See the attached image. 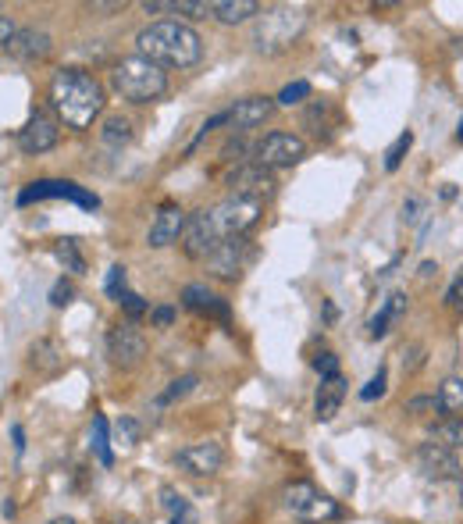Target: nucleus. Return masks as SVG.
<instances>
[{
  "instance_id": "f257e3e1",
  "label": "nucleus",
  "mask_w": 463,
  "mask_h": 524,
  "mask_svg": "<svg viewBox=\"0 0 463 524\" xmlns=\"http://www.w3.org/2000/svg\"><path fill=\"white\" fill-rule=\"evenodd\" d=\"M47 100L54 107V118L65 129L86 132L93 129L100 115H104V86L97 82V75H90L86 68H57L54 79L47 86Z\"/></svg>"
},
{
  "instance_id": "f03ea898",
  "label": "nucleus",
  "mask_w": 463,
  "mask_h": 524,
  "mask_svg": "<svg viewBox=\"0 0 463 524\" xmlns=\"http://www.w3.org/2000/svg\"><path fill=\"white\" fill-rule=\"evenodd\" d=\"M136 50L139 58L154 61L161 68H193L204 58V40L193 25L164 18V22H150L147 29H139Z\"/></svg>"
},
{
  "instance_id": "7ed1b4c3",
  "label": "nucleus",
  "mask_w": 463,
  "mask_h": 524,
  "mask_svg": "<svg viewBox=\"0 0 463 524\" xmlns=\"http://www.w3.org/2000/svg\"><path fill=\"white\" fill-rule=\"evenodd\" d=\"M310 22V11L303 4H271V8H260V15L253 18V33L250 43L257 54H285L296 40L303 36Z\"/></svg>"
},
{
  "instance_id": "20e7f679",
  "label": "nucleus",
  "mask_w": 463,
  "mask_h": 524,
  "mask_svg": "<svg viewBox=\"0 0 463 524\" xmlns=\"http://www.w3.org/2000/svg\"><path fill=\"white\" fill-rule=\"evenodd\" d=\"M111 90L129 104H154L168 93V72L154 61L132 54L111 68Z\"/></svg>"
},
{
  "instance_id": "39448f33",
  "label": "nucleus",
  "mask_w": 463,
  "mask_h": 524,
  "mask_svg": "<svg viewBox=\"0 0 463 524\" xmlns=\"http://www.w3.org/2000/svg\"><path fill=\"white\" fill-rule=\"evenodd\" d=\"M282 503L285 510L303 524H328L342 517L339 500H332V496H328L325 489H317L314 482H289L282 489Z\"/></svg>"
},
{
  "instance_id": "423d86ee",
  "label": "nucleus",
  "mask_w": 463,
  "mask_h": 524,
  "mask_svg": "<svg viewBox=\"0 0 463 524\" xmlns=\"http://www.w3.org/2000/svg\"><path fill=\"white\" fill-rule=\"evenodd\" d=\"M260 218H264V204H257V200L225 197L221 204L211 207V222H214V229H218L221 243H225V239H236V236H250V232L260 225Z\"/></svg>"
},
{
  "instance_id": "0eeeda50",
  "label": "nucleus",
  "mask_w": 463,
  "mask_h": 524,
  "mask_svg": "<svg viewBox=\"0 0 463 524\" xmlns=\"http://www.w3.org/2000/svg\"><path fill=\"white\" fill-rule=\"evenodd\" d=\"M303 157H307V140L296 136V132H268V136L257 143V150H253V161H257L260 168H268V172H275V168H293Z\"/></svg>"
},
{
  "instance_id": "6e6552de",
  "label": "nucleus",
  "mask_w": 463,
  "mask_h": 524,
  "mask_svg": "<svg viewBox=\"0 0 463 524\" xmlns=\"http://www.w3.org/2000/svg\"><path fill=\"white\" fill-rule=\"evenodd\" d=\"M33 200H72L79 204L82 211H97L100 207V197L90 193V189H82L79 182H68V179H36L18 193V204H33Z\"/></svg>"
},
{
  "instance_id": "1a4fd4ad",
  "label": "nucleus",
  "mask_w": 463,
  "mask_h": 524,
  "mask_svg": "<svg viewBox=\"0 0 463 524\" xmlns=\"http://www.w3.org/2000/svg\"><path fill=\"white\" fill-rule=\"evenodd\" d=\"M221 246V236L211 222V207H200L186 218V232H182V254L189 261H207Z\"/></svg>"
},
{
  "instance_id": "9d476101",
  "label": "nucleus",
  "mask_w": 463,
  "mask_h": 524,
  "mask_svg": "<svg viewBox=\"0 0 463 524\" xmlns=\"http://www.w3.org/2000/svg\"><path fill=\"white\" fill-rule=\"evenodd\" d=\"M107 353H111V361L118 364V368H136V364L147 357V336H143L132 321L114 325L111 332H107Z\"/></svg>"
},
{
  "instance_id": "9b49d317",
  "label": "nucleus",
  "mask_w": 463,
  "mask_h": 524,
  "mask_svg": "<svg viewBox=\"0 0 463 524\" xmlns=\"http://www.w3.org/2000/svg\"><path fill=\"white\" fill-rule=\"evenodd\" d=\"M61 140V122L47 111H33V118L18 129V150L22 154H47Z\"/></svg>"
},
{
  "instance_id": "f8f14e48",
  "label": "nucleus",
  "mask_w": 463,
  "mask_h": 524,
  "mask_svg": "<svg viewBox=\"0 0 463 524\" xmlns=\"http://www.w3.org/2000/svg\"><path fill=\"white\" fill-rule=\"evenodd\" d=\"M228 197H243V200H257V204H264V200L275 193V175L268 172V168H260L257 161L253 164H239L236 172L228 175Z\"/></svg>"
},
{
  "instance_id": "ddd939ff",
  "label": "nucleus",
  "mask_w": 463,
  "mask_h": 524,
  "mask_svg": "<svg viewBox=\"0 0 463 524\" xmlns=\"http://www.w3.org/2000/svg\"><path fill=\"white\" fill-rule=\"evenodd\" d=\"M175 467L193 478H214L221 467H225V450H221V443L182 446V450L175 453Z\"/></svg>"
},
{
  "instance_id": "4468645a",
  "label": "nucleus",
  "mask_w": 463,
  "mask_h": 524,
  "mask_svg": "<svg viewBox=\"0 0 463 524\" xmlns=\"http://www.w3.org/2000/svg\"><path fill=\"white\" fill-rule=\"evenodd\" d=\"M246 261H250V239L236 236V239H225V243L207 257V271L221 282H236L239 271L246 268Z\"/></svg>"
},
{
  "instance_id": "2eb2a0df",
  "label": "nucleus",
  "mask_w": 463,
  "mask_h": 524,
  "mask_svg": "<svg viewBox=\"0 0 463 524\" xmlns=\"http://www.w3.org/2000/svg\"><path fill=\"white\" fill-rule=\"evenodd\" d=\"M275 100L271 97H243L236 100V104L228 107V129H232V136H246V132L260 129V125L268 122L271 115H275Z\"/></svg>"
},
{
  "instance_id": "dca6fc26",
  "label": "nucleus",
  "mask_w": 463,
  "mask_h": 524,
  "mask_svg": "<svg viewBox=\"0 0 463 524\" xmlns=\"http://www.w3.org/2000/svg\"><path fill=\"white\" fill-rule=\"evenodd\" d=\"M186 218H189V214L182 211L179 204H161V207H157L154 222H150V232H147V246H150V250H164V246L182 243V232H186Z\"/></svg>"
},
{
  "instance_id": "f3484780",
  "label": "nucleus",
  "mask_w": 463,
  "mask_h": 524,
  "mask_svg": "<svg viewBox=\"0 0 463 524\" xmlns=\"http://www.w3.org/2000/svg\"><path fill=\"white\" fill-rule=\"evenodd\" d=\"M414 460H417V467H421L428 478H460V471H463V464H460V457H456V450H449V446L435 443V439H428V443L417 446Z\"/></svg>"
},
{
  "instance_id": "a211bd4d",
  "label": "nucleus",
  "mask_w": 463,
  "mask_h": 524,
  "mask_svg": "<svg viewBox=\"0 0 463 524\" xmlns=\"http://www.w3.org/2000/svg\"><path fill=\"white\" fill-rule=\"evenodd\" d=\"M182 303H186L193 314H207V318H218L221 325H228V321H232V307H228V300H221L218 293H211V289L200 286V282H193V286L182 289Z\"/></svg>"
},
{
  "instance_id": "6ab92c4d",
  "label": "nucleus",
  "mask_w": 463,
  "mask_h": 524,
  "mask_svg": "<svg viewBox=\"0 0 463 524\" xmlns=\"http://www.w3.org/2000/svg\"><path fill=\"white\" fill-rule=\"evenodd\" d=\"M50 47H54V40H50L47 29L29 25V29H18L15 33V40L8 43V54L15 61H43L50 54Z\"/></svg>"
},
{
  "instance_id": "aec40b11",
  "label": "nucleus",
  "mask_w": 463,
  "mask_h": 524,
  "mask_svg": "<svg viewBox=\"0 0 463 524\" xmlns=\"http://www.w3.org/2000/svg\"><path fill=\"white\" fill-rule=\"evenodd\" d=\"M342 400H346V378H342V375L321 378V385H317V396H314V418L317 421H332L335 414L342 410Z\"/></svg>"
},
{
  "instance_id": "412c9836",
  "label": "nucleus",
  "mask_w": 463,
  "mask_h": 524,
  "mask_svg": "<svg viewBox=\"0 0 463 524\" xmlns=\"http://www.w3.org/2000/svg\"><path fill=\"white\" fill-rule=\"evenodd\" d=\"M407 314V293H389L382 300V307H378V314H374L371 321H367V332H371V339H385L392 332V325H399V318Z\"/></svg>"
},
{
  "instance_id": "4be33fe9",
  "label": "nucleus",
  "mask_w": 463,
  "mask_h": 524,
  "mask_svg": "<svg viewBox=\"0 0 463 524\" xmlns=\"http://www.w3.org/2000/svg\"><path fill=\"white\" fill-rule=\"evenodd\" d=\"M29 368H33L36 375L50 378L65 368V353H61V346H57L54 339H36V343L29 346Z\"/></svg>"
},
{
  "instance_id": "5701e85b",
  "label": "nucleus",
  "mask_w": 463,
  "mask_h": 524,
  "mask_svg": "<svg viewBox=\"0 0 463 524\" xmlns=\"http://www.w3.org/2000/svg\"><path fill=\"white\" fill-rule=\"evenodd\" d=\"M435 410H439L442 418H460V410H463V378L460 375L442 378L439 393H435Z\"/></svg>"
},
{
  "instance_id": "b1692460",
  "label": "nucleus",
  "mask_w": 463,
  "mask_h": 524,
  "mask_svg": "<svg viewBox=\"0 0 463 524\" xmlns=\"http://www.w3.org/2000/svg\"><path fill=\"white\" fill-rule=\"evenodd\" d=\"M161 507H164V514H168L171 524H200V517H196L193 507H189V500L179 489H171V485H164L161 489Z\"/></svg>"
},
{
  "instance_id": "393cba45",
  "label": "nucleus",
  "mask_w": 463,
  "mask_h": 524,
  "mask_svg": "<svg viewBox=\"0 0 463 524\" xmlns=\"http://www.w3.org/2000/svg\"><path fill=\"white\" fill-rule=\"evenodd\" d=\"M257 15H260V4H253V0H218V4H214V18H218L221 25H243Z\"/></svg>"
},
{
  "instance_id": "a878e982",
  "label": "nucleus",
  "mask_w": 463,
  "mask_h": 524,
  "mask_svg": "<svg viewBox=\"0 0 463 524\" xmlns=\"http://www.w3.org/2000/svg\"><path fill=\"white\" fill-rule=\"evenodd\" d=\"M100 143H104L107 150H122L132 143V122L122 115H111L104 118V125H100Z\"/></svg>"
},
{
  "instance_id": "bb28decb",
  "label": "nucleus",
  "mask_w": 463,
  "mask_h": 524,
  "mask_svg": "<svg viewBox=\"0 0 463 524\" xmlns=\"http://www.w3.org/2000/svg\"><path fill=\"white\" fill-rule=\"evenodd\" d=\"M54 257L65 264V271H72V275H86V254H82V246H79V239H75V236L57 239Z\"/></svg>"
},
{
  "instance_id": "cd10ccee",
  "label": "nucleus",
  "mask_w": 463,
  "mask_h": 524,
  "mask_svg": "<svg viewBox=\"0 0 463 524\" xmlns=\"http://www.w3.org/2000/svg\"><path fill=\"white\" fill-rule=\"evenodd\" d=\"M90 446H93V453H97L100 464H104V467H111V464H114V453H111V425H107L104 414H97V418H93Z\"/></svg>"
},
{
  "instance_id": "c85d7f7f",
  "label": "nucleus",
  "mask_w": 463,
  "mask_h": 524,
  "mask_svg": "<svg viewBox=\"0 0 463 524\" xmlns=\"http://www.w3.org/2000/svg\"><path fill=\"white\" fill-rule=\"evenodd\" d=\"M431 439L449 450H463V414L460 418H442L439 425H431Z\"/></svg>"
},
{
  "instance_id": "c756f323",
  "label": "nucleus",
  "mask_w": 463,
  "mask_h": 524,
  "mask_svg": "<svg viewBox=\"0 0 463 524\" xmlns=\"http://www.w3.org/2000/svg\"><path fill=\"white\" fill-rule=\"evenodd\" d=\"M196 389V375H182V378H175V382L164 389L161 396H157V407H171V403H179V400H186L189 393Z\"/></svg>"
},
{
  "instance_id": "7c9ffc66",
  "label": "nucleus",
  "mask_w": 463,
  "mask_h": 524,
  "mask_svg": "<svg viewBox=\"0 0 463 524\" xmlns=\"http://www.w3.org/2000/svg\"><path fill=\"white\" fill-rule=\"evenodd\" d=\"M410 147H414V129L399 132L396 143H392V147L385 150V172H396L399 164H403V157L410 154Z\"/></svg>"
},
{
  "instance_id": "2f4dec72",
  "label": "nucleus",
  "mask_w": 463,
  "mask_h": 524,
  "mask_svg": "<svg viewBox=\"0 0 463 524\" xmlns=\"http://www.w3.org/2000/svg\"><path fill=\"white\" fill-rule=\"evenodd\" d=\"M175 15H186L193 22H200V18H214V4L211 0H175Z\"/></svg>"
},
{
  "instance_id": "473e14b6",
  "label": "nucleus",
  "mask_w": 463,
  "mask_h": 524,
  "mask_svg": "<svg viewBox=\"0 0 463 524\" xmlns=\"http://www.w3.org/2000/svg\"><path fill=\"white\" fill-rule=\"evenodd\" d=\"M125 289H129V275H125L122 264H111V271H107V279H104V293L111 296L114 303H118Z\"/></svg>"
},
{
  "instance_id": "72a5a7b5",
  "label": "nucleus",
  "mask_w": 463,
  "mask_h": 524,
  "mask_svg": "<svg viewBox=\"0 0 463 524\" xmlns=\"http://www.w3.org/2000/svg\"><path fill=\"white\" fill-rule=\"evenodd\" d=\"M303 100H310V82L307 79H296V82H289L282 93L275 97V104H282V107H293V104H303Z\"/></svg>"
},
{
  "instance_id": "f704fd0d",
  "label": "nucleus",
  "mask_w": 463,
  "mask_h": 524,
  "mask_svg": "<svg viewBox=\"0 0 463 524\" xmlns=\"http://www.w3.org/2000/svg\"><path fill=\"white\" fill-rule=\"evenodd\" d=\"M385 389H389V371H385V368H378V371H374V375H371V382H367L364 389H360V400H364V403L382 400V396H385Z\"/></svg>"
},
{
  "instance_id": "c9c22d12",
  "label": "nucleus",
  "mask_w": 463,
  "mask_h": 524,
  "mask_svg": "<svg viewBox=\"0 0 463 524\" xmlns=\"http://www.w3.org/2000/svg\"><path fill=\"white\" fill-rule=\"evenodd\" d=\"M118 303H122V311L129 314V318H143V314L150 311L147 300H143V296H139V293H132V289H125L122 300H118Z\"/></svg>"
},
{
  "instance_id": "e433bc0d",
  "label": "nucleus",
  "mask_w": 463,
  "mask_h": 524,
  "mask_svg": "<svg viewBox=\"0 0 463 524\" xmlns=\"http://www.w3.org/2000/svg\"><path fill=\"white\" fill-rule=\"evenodd\" d=\"M314 371L321 378H335V375H339V357H335L332 350L317 353V357H314Z\"/></svg>"
},
{
  "instance_id": "4c0bfd02",
  "label": "nucleus",
  "mask_w": 463,
  "mask_h": 524,
  "mask_svg": "<svg viewBox=\"0 0 463 524\" xmlns=\"http://www.w3.org/2000/svg\"><path fill=\"white\" fill-rule=\"evenodd\" d=\"M72 296H75V286L68 279H57L54 289H50V303H54V307H68Z\"/></svg>"
},
{
  "instance_id": "58836bf2",
  "label": "nucleus",
  "mask_w": 463,
  "mask_h": 524,
  "mask_svg": "<svg viewBox=\"0 0 463 524\" xmlns=\"http://www.w3.org/2000/svg\"><path fill=\"white\" fill-rule=\"evenodd\" d=\"M446 307H453V311H463V268H460V275H456V279L449 282V289H446Z\"/></svg>"
},
{
  "instance_id": "ea45409f",
  "label": "nucleus",
  "mask_w": 463,
  "mask_h": 524,
  "mask_svg": "<svg viewBox=\"0 0 463 524\" xmlns=\"http://www.w3.org/2000/svg\"><path fill=\"white\" fill-rule=\"evenodd\" d=\"M221 157H225L228 164H232V161H243V157H246V140H243V136H232V140H228L225 147H221Z\"/></svg>"
},
{
  "instance_id": "a19ab883",
  "label": "nucleus",
  "mask_w": 463,
  "mask_h": 524,
  "mask_svg": "<svg viewBox=\"0 0 463 524\" xmlns=\"http://www.w3.org/2000/svg\"><path fill=\"white\" fill-rule=\"evenodd\" d=\"M118 439H122L125 446H136L139 443V425L132 418H122L118 421Z\"/></svg>"
},
{
  "instance_id": "79ce46f5",
  "label": "nucleus",
  "mask_w": 463,
  "mask_h": 524,
  "mask_svg": "<svg viewBox=\"0 0 463 524\" xmlns=\"http://www.w3.org/2000/svg\"><path fill=\"white\" fill-rule=\"evenodd\" d=\"M150 321H154V328H168L171 321H175V307H154Z\"/></svg>"
},
{
  "instance_id": "37998d69",
  "label": "nucleus",
  "mask_w": 463,
  "mask_h": 524,
  "mask_svg": "<svg viewBox=\"0 0 463 524\" xmlns=\"http://www.w3.org/2000/svg\"><path fill=\"white\" fill-rule=\"evenodd\" d=\"M421 211H424V200L410 197L407 204H403V222H407V225H414L417 218H421Z\"/></svg>"
},
{
  "instance_id": "c03bdc74",
  "label": "nucleus",
  "mask_w": 463,
  "mask_h": 524,
  "mask_svg": "<svg viewBox=\"0 0 463 524\" xmlns=\"http://www.w3.org/2000/svg\"><path fill=\"white\" fill-rule=\"evenodd\" d=\"M15 22H11V15H0V47H8L11 40H15Z\"/></svg>"
},
{
  "instance_id": "a18cd8bd",
  "label": "nucleus",
  "mask_w": 463,
  "mask_h": 524,
  "mask_svg": "<svg viewBox=\"0 0 463 524\" xmlns=\"http://www.w3.org/2000/svg\"><path fill=\"white\" fill-rule=\"evenodd\" d=\"M11 439H15V453L22 457V453H25V428H22V425L11 428Z\"/></svg>"
},
{
  "instance_id": "49530a36",
  "label": "nucleus",
  "mask_w": 463,
  "mask_h": 524,
  "mask_svg": "<svg viewBox=\"0 0 463 524\" xmlns=\"http://www.w3.org/2000/svg\"><path fill=\"white\" fill-rule=\"evenodd\" d=\"M125 0H114V4H93V11H122Z\"/></svg>"
},
{
  "instance_id": "de8ad7c7",
  "label": "nucleus",
  "mask_w": 463,
  "mask_h": 524,
  "mask_svg": "<svg viewBox=\"0 0 463 524\" xmlns=\"http://www.w3.org/2000/svg\"><path fill=\"white\" fill-rule=\"evenodd\" d=\"M435 271H439V264H435V261H424V264H421V279H431Z\"/></svg>"
},
{
  "instance_id": "09e8293b",
  "label": "nucleus",
  "mask_w": 463,
  "mask_h": 524,
  "mask_svg": "<svg viewBox=\"0 0 463 524\" xmlns=\"http://www.w3.org/2000/svg\"><path fill=\"white\" fill-rule=\"evenodd\" d=\"M0 514H4V517H15V503L4 500V507H0Z\"/></svg>"
},
{
  "instance_id": "8fccbe9b",
  "label": "nucleus",
  "mask_w": 463,
  "mask_h": 524,
  "mask_svg": "<svg viewBox=\"0 0 463 524\" xmlns=\"http://www.w3.org/2000/svg\"><path fill=\"white\" fill-rule=\"evenodd\" d=\"M456 143H463V118L456 122Z\"/></svg>"
},
{
  "instance_id": "3c124183",
  "label": "nucleus",
  "mask_w": 463,
  "mask_h": 524,
  "mask_svg": "<svg viewBox=\"0 0 463 524\" xmlns=\"http://www.w3.org/2000/svg\"><path fill=\"white\" fill-rule=\"evenodd\" d=\"M50 524H75V517H54Z\"/></svg>"
},
{
  "instance_id": "603ef678",
  "label": "nucleus",
  "mask_w": 463,
  "mask_h": 524,
  "mask_svg": "<svg viewBox=\"0 0 463 524\" xmlns=\"http://www.w3.org/2000/svg\"><path fill=\"white\" fill-rule=\"evenodd\" d=\"M456 482H460V507H463V471H460V478H456Z\"/></svg>"
},
{
  "instance_id": "864d4df0",
  "label": "nucleus",
  "mask_w": 463,
  "mask_h": 524,
  "mask_svg": "<svg viewBox=\"0 0 463 524\" xmlns=\"http://www.w3.org/2000/svg\"><path fill=\"white\" fill-rule=\"evenodd\" d=\"M114 524H136V521H129V517H122V521H114Z\"/></svg>"
}]
</instances>
